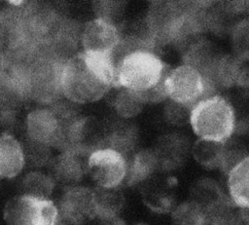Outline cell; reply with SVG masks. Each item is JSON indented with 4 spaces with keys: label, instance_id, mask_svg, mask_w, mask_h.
<instances>
[{
    "label": "cell",
    "instance_id": "30",
    "mask_svg": "<svg viewBox=\"0 0 249 225\" xmlns=\"http://www.w3.org/2000/svg\"><path fill=\"white\" fill-rule=\"evenodd\" d=\"M132 225H147V224H145V223H141V222H138V223H134V224H132Z\"/></svg>",
    "mask_w": 249,
    "mask_h": 225
},
{
    "label": "cell",
    "instance_id": "1",
    "mask_svg": "<svg viewBox=\"0 0 249 225\" xmlns=\"http://www.w3.org/2000/svg\"><path fill=\"white\" fill-rule=\"evenodd\" d=\"M117 88V67L112 55L79 53L61 67V94L74 103H89Z\"/></svg>",
    "mask_w": 249,
    "mask_h": 225
},
{
    "label": "cell",
    "instance_id": "15",
    "mask_svg": "<svg viewBox=\"0 0 249 225\" xmlns=\"http://www.w3.org/2000/svg\"><path fill=\"white\" fill-rule=\"evenodd\" d=\"M95 202V215L103 221L118 217L124 204L123 192L118 188H99L93 190Z\"/></svg>",
    "mask_w": 249,
    "mask_h": 225
},
{
    "label": "cell",
    "instance_id": "4",
    "mask_svg": "<svg viewBox=\"0 0 249 225\" xmlns=\"http://www.w3.org/2000/svg\"><path fill=\"white\" fill-rule=\"evenodd\" d=\"M164 89L167 98L190 108L201 99L214 95L202 75L187 64L168 70L164 79Z\"/></svg>",
    "mask_w": 249,
    "mask_h": 225
},
{
    "label": "cell",
    "instance_id": "8",
    "mask_svg": "<svg viewBox=\"0 0 249 225\" xmlns=\"http://www.w3.org/2000/svg\"><path fill=\"white\" fill-rule=\"evenodd\" d=\"M57 208L61 218L82 225L96 217L93 190L77 185L67 187Z\"/></svg>",
    "mask_w": 249,
    "mask_h": 225
},
{
    "label": "cell",
    "instance_id": "22",
    "mask_svg": "<svg viewBox=\"0 0 249 225\" xmlns=\"http://www.w3.org/2000/svg\"><path fill=\"white\" fill-rule=\"evenodd\" d=\"M193 201L200 205L203 208L225 197L218 185L209 179L198 181L193 191Z\"/></svg>",
    "mask_w": 249,
    "mask_h": 225
},
{
    "label": "cell",
    "instance_id": "27",
    "mask_svg": "<svg viewBox=\"0 0 249 225\" xmlns=\"http://www.w3.org/2000/svg\"><path fill=\"white\" fill-rule=\"evenodd\" d=\"M191 109L192 108L188 106L170 100V102L168 103V105H166L165 108L166 119L175 125L184 124L186 122H189Z\"/></svg>",
    "mask_w": 249,
    "mask_h": 225
},
{
    "label": "cell",
    "instance_id": "11",
    "mask_svg": "<svg viewBox=\"0 0 249 225\" xmlns=\"http://www.w3.org/2000/svg\"><path fill=\"white\" fill-rule=\"evenodd\" d=\"M24 151L20 143L10 134L0 136V177L13 178L23 169Z\"/></svg>",
    "mask_w": 249,
    "mask_h": 225
},
{
    "label": "cell",
    "instance_id": "12",
    "mask_svg": "<svg viewBox=\"0 0 249 225\" xmlns=\"http://www.w3.org/2000/svg\"><path fill=\"white\" fill-rule=\"evenodd\" d=\"M227 175L231 201L238 208H249V156Z\"/></svg>",
    "mask_w": 249,
    "mask_h": 225
},
{
    "label": "cell",
    "instance_id": "2",
    "mask_svg": "<svg viewBox=\"0 0 249 225\" xmlns=\"http://www.w3.org/2000/svg\"><path fill=\"white\" fill-rule=\"evenodd\" d=\"M189 123L198 138L225 142L235 130V112L228 99L214 94L192 107Z\"/></svg>",
    "mask_w": 249,
    "mask_h": 225
},
{
    "label": "cell",
    "instance_id": "17",
    "mask_svg": "<svg viewBox=\"0 0 249 225\" xmlns=\"http://www.w3.org/2000/svg\"><path fill=\"white\" fill-rule=\"evenodd\" d=\"M154 151L158 158L160 168H174L184 159L186 142L184 138L178 137L176 134L167 135L161 138Z\"/></svg>",
    "mask_w": 249,
    "mask_h": 225
},
{
    "label": "cell",
    "instance_id": "19",
    "mask_svg": "<svg viewBox=\"0 0 249 225\" xmlns=\"http://www.w3.org/2000/svg\"><path fill=\"white\" fill-rule=\"evenodd\" d=\"M118 89L112 99V105L116 113L124 120L137 116L145 104L140 94L124 88L118 87Z\"/></svg>",
    "mask_w": 249,
    "mask_h": 225
},
{
    "label": "cell",
    "instance_id": "20",
    "mask_svg": "<svg viewBox=\"0 0 249 225\" xmlns=\"http://www.w3.org/2000/svg\"><path fill=\"white\" fill-rule=\"evenodd\" d=\"M54 188V180L51 175L39 171L29 172L21 182L22 195L36 199L49 200Z\"/></svg>",
    "mask_w": 249,
    "mask_h": 225
},
{
    "label": "cell",
    "instance_id": "24",
    "mask_svg": "<svg viewBox=\"0 0 249 225\" xmlns=\"http://www.w3.org/2000/svg\"><path fill=\"white\" fill-rule=\"evenodd\" d=\"M231 37L236 55L249 54V18L243 19L234 25Z\"/></svg>",
    "mask_w": 249,
    "mask_h": 225
},
{
    "label": "cell",
    "instance_id": "7",
    "mask_svg": "<svg viewBox=\"0 0 249 225\" xmlns=\"http://www.w3.org/2000/svg\"><path fill=\"white\" fill-rule=\"evenodd\" d=\"M119 26L103 19H93L83 28L81 43L85 53L112 55L121 40Z\"/></svg>",
    "mask_w": 249,
    "mask_h": 225
},
{
    "label": "cell",
    "instance_id": "26",
    "mask_svg": "<svg viewBox=\"0 0 249 225\" xmlns=\"http://www.w3.org/2000/svg\"><path fill=\"white\" fill-rule=\"evenodd\" d=\"M234 84L249 90V54L234 56Z\"/></svg>",
    "mask_w": 249,
    "mask_h": 225
},
{
    "label": "cell",
    "instance_id": "6",
    "mask_svg": "<svg viewBox=\"0 0 249 225\" xmlns=\"http://www.w3.org/2000/svg\"><path fill=\"white\" fill-rule=\"evenodd\" d=\"M87 172L97 187L118 188L125 182L127 159L111 148H98L88 157Z\"/></svg>",
    "mask_w": 249,
    "mask_h": 225
},
{
    "label": "cell",
    "instance_id": "10",
    "mask_svg": "<svg viewBox=\"0 0 249 225\" xmlns=\"http://www.w3.org/2000/svg\"><path fill=\"white\" fill-rule=\"evenodd\" d=\"M89 154L80 150H67L56 157L52 164L51 175L53 180L74 186L87 172V163Z\"/></svg>",
    "mask_w": 249,
    "mask_h": 225
},
{
    "label": "cell",
    "instance_id": "25",
    "mask_svg": "<svg viewBox=\"0 0 249 225\" xmlns=\"http://www.w3.org/2000/svg\"><path fill=\"white\" fill-rule=\"evenodd\" d=\"M125 4L120 1H101L96 4L97 18L108 20L115 25L118 23L123 16Z\"/></svg>",
    "mask_w": 249,
    "mask_h": 225
},
{
    "label": "cell",
    "instance_id": "5",
    "mask_svg": "<svg viewBox=\"0 0 249 225\" xmlns=\"http://www.w3.org/2000/svg\"><path fill=\"white\" fill-rule=\"evenodd\" d=\"M59 212L52 200L18 195L8 201L4 207L7 225H57Z\"/></svg>",
    "mask_w": 249,
    "mask_h": 225
},
{
    "label": "cell",
    "instance_id": "29",
    "mask_svg": "<svg viewBox=\"0 0 249 225\" xmlns=\"http://www.w3.org/2000/svg\"><path fill=\"white\" fill-rule=\"evenodd\" d=\"M200 225H216V224H214V223H212L211 221H209L207 218L200 224Z\"/></svg>",
    "mask_w": 249,
    "mask_h": 225
},
{
    "label": "cell",
    "instance_id": "16",
    "mask_svg": "<svg viewBox=\"0 0 249 225\" xmlns=\"http://www.w3.org/2000/svg\"><path fill=\"white\" fill-rule=\"evenodd\" d=\"M137 131L136 128L130 123L121 122L116 124L108 134L105 135L104 147L111 148L126 159L136 145Z\"/></svg>",
    "mask_w": 249,
    "mask_h": 225
},
{
    "label": "cell",
    "instance_id": "18",
    "mask_svg": "<svg viewBox=\"0 0 249 225\" xmlns=\"http://www.w3.org/2000/svg\"><path fill=\"white\" fill-rule=\"evenodd\" d=\"M194 159L206 169H220L224 142L198 138L191 149Z\"/></svg>",
    "mask_w": 249,
    "mask_h": 225
},
{
    "label": "cell",
    "instance_id": "28",
    "mask_svg": "<svg viewBox=\"0 0 249 225\" xmlns=\"http://www.w3.org/2000/svg\"><path fill=\"white\" fill-rule=\"evenodd\" d=\"M103 225H125L121 219H119L118 217L112 220H108V221H104Z\"/></svg>",
    "mask_w": 249,
    "mask_h": 225
},
{
    "label": "cell",
    "instance_id": "21",
    "mask_svg": "<svg viewBox=\"0 0 249 225\" xmlns=\"http://www.w3.org/2000/svg\"><path fill=\"white\" fill-rule=\"evenodd\" d=\"M206 219L204 208L193 200L175 206L172 215V225H200Z\"/></svg>",
    "mask_w": 249,
    "mask_h": 225
},
{
    "label": "cell",
    "instance_id": "23",
    "mask_svg": "<svg viewBox=\"0 0 249 225\" xmlns=\"http://www.w3.org/2000/svg\"><path fill=\"white\" fill-rule=\"evenodd\" d=\"M247 157L248 155L245 147L241 143L230 138L224 142L223 159L220 169L226 174H228L234 167H236Z\"/></svg>",
    "mask_w": 249,
    "mask_h": 225
},
{
    "label": "cell",
    "instance_id": "14",
    "mask_svg": "<svg viewBox=\"0 0 249 225\" xmlns=\"http://www.w3.org/2000/svg\"><path fill=\"white\" fill-rule=\"evenodd\" d=\"M24 96L26 94L18 76L11 70L0 71V111L13 112Z\"/></svg>",
    "mask_w": 249,
    "mask_h": 225
},
{
    "label": "cell",
    "instance_id": "3",
    "mask_svg": "<svg viewBox=\"0 0 249 225\" xmlns=\"http://www.w3.org/2000/svg\"><path fill=\"white\" fill-rule=\"evenodd\" d=\"M167 72L165 63L155 52L136 51L118 63L117 88L144 93L163 81Z\"/></svg>",
    "mask_w": 249,
    "mask_h": 225
},
{
    "label": "cell",
    "instance_id": "13",
    "mask_svg": "<svg viewBox=\"0 0 249 225\" xmlns=\"http://www.w3.org/2000/svg\"><path fill=\"white\" fill-rule=\"evenodd\" d=\"M159 169V161L154 150L146 149L138 151L131 159H127L125 182L129 185L145 182Z\"/></svg>",
    "mask_w": 249,
    "mask_h": 225
},
{
    "label": "cell",
    "instance_id": "9",
    "mask_svg": "<svg viewBox=\"0 0 249 225\" xmlns=\"http://www.w3.org/2000/svg\"><path fill=\"white\" fill-rule=\"evenodd\" d=\"M27 132L31 140L60 149L62 123L59 115L48 109H37L27 117Z\"/></svg>",
    "mask_w": 249,
    "mask_h": 225
}]
</instances>
